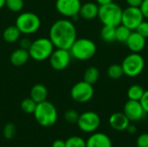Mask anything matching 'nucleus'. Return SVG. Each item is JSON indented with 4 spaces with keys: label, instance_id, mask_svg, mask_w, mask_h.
Instances as JSON below:
<instances>
[{
    "label": "nucleus",
    "instance_id": "obj_40",
    "mask_svg": "<svg viewBox=\"0 0 148 147\" xmlns=\"http://www.w3.org/2000/svg\"><path fill=\"white\" fill-rule=\"evenodd\" d=\"M3 6H5V0H0V10H1Z\"/></svg>",
    "mask_w": 148,
    "mask_h": 147
},
{
    "label": "nucleus",
    "instance_id": "obj_14",
    "mask_svg": "<svg viewBox=\"0 0 148 147\" xmlns=\"http://www.w3.org/2000/svg\"><path fill=\"white\" fill-rule=\"evenodd\" d=\"M125 43L133 53H140L146 47L147 38L139 34L136 30H134L131 32L129 37Z\"/></svg>",
    "mask_w": 148,
    "mask_h": 147
},
{
    "label": "nucleus",
    "instance_id": "obj_3",
    "mask_svg": "<svg viewBox=\"0 0 148 147\" xmlns=\"http://www.w3.org/2000/svg\"><path fill=\"white\" fill-rule=\"evenodd\" d=\"M122 11L121 7L113 2L106 5L99 6L98 17L103 25L117 27L121 23Z\"/></svg>",
    "mask_w": 148,
    "mask_h": 147
},
{
    "label": "nucleus",
    "instance_id": "obj_27",
    "mask_svg": "<svg viewBox=\"0 0 148 147\" xmlns=\"http://www.w3.org/2000/svg\"><path fill=\"white\" fill-rule=\"evenodd\" d=\"M65 147H86V141L79 136H72L65 141Z\"/></svg>",
    "mask_w": 148,
    "mask_h": 147
},
{
    "label": "nucleus",
    "instance_id": "obj_34",
    "mask_svg": "<svg viewBox=\"0 0 148 147\" xmlns=\"http://www.w3.org/2000/svg\"><path fill=\"white\" fill-rule=\"evenodd\" d=\"M144 111L146 112V113H148V89L145 90V93L142 96V98L140 101Z\"/></svg>",
    "mask_w": 148,
    "mask_h": 147
},
{
    "label": "nucleus",
    "instance_id": "obj_22",
    "mask_svg": "<svg viewBox=\"0 0 148 147\" xmlns=\"http://www.w3.org/2000/svg\"><path fill=\"white\" fill-rule=\"evenodd\" d=\"M100 77V71L97 68L95 67H89L88 68L83 75V81L86 82L94 85Z\"/></svg>",
    "mask_w": 148,
    "mask_h": 147
},
{
    "label": "nucleus",
    "instance_id": "obj_13",
    "mask_svg": "<svg viewBox=\"0 0 148 147\" xmlns=\"http://www.w3.org/2000/svg\"><path fill=\"white\" fill-rule=\"evenodd\" d=\"M123 113L127 117V119L133 122L140 120L145 117L146 114V112L144 111L140 102L139 101L132 100H128L126 102Z\"/></svg>",
    "mask_w": 148,
    "mask_h": 147
},
{
    "label": "nucleus",
    "instance_id": "obj_29",
    "mask_svg": "<svg viewBox=\"0 0 148 147\" xmlns=\"http://www.w3.org/2000/svg\"><path fill=\"white\" fill-rule=\"evenodd\" d=\"M79 116H80V114L75 110H73V109L67 110L65 112V113H64L65 120L68 123H70V124H76L77 121H78Z\"/></svg>",
    "mask_w": 148,
    "mask_h": 147
},
{
    "label": "nucleus",
    "instance_id": "obj_31",
    "mask_svg": "<svg viewBox=\"0 0 148 147\" xmlns=\"http://www.w3.org/2000/svg\"><path fill=\"white\" fill-rule=\"evenodd\" d=\"M139 34H140L141 36H143L145 38L148 37V21H142L139 26L137 27V29H135Z\"/></svg>",
    "mask_w": 148,
    "mask_h": 147
},
{
    "label": "nucleus",
    "instance_id": "obj_6",
    "mask_svg": "<svg viewBox=\"0 0 148 147\" xmlns=\"http://www.w3.org/2000/svg\"><path fill=\"white\" fill-rule=\"evenodd\" d=\"M15 25L18 28L21 34L30 35L39 29L41 20L33 12H23L16 17Z\"/></svg>",
    "mask_w": 148,
    "mask_h": 147
},
{
    "label": "nucleus",
    "instance_id": "obj_19",
    "mask_svg": "<svg viewBox=\"0 0 148 147\" xmlns=\"http://www.w3.org/2000/svg\"><path fill=\"white\" fill-rule=\"evenodd\" d=\"M47 97H48V89L43 84L38 83L32 87L30 90V98L36 104L46 101Z\"/></svg>",
    "mask_w": 148,
    "mask_h": 147
},
{
    "label": "nucleus",
    "instance_id": "obj_8",
    "mask_svg": "<svg viewBox=\"0 0 148 147\" xmlns=\"http://www.w3.org/2000/svg\"><path fill=\"white\" fill-rule=\"evenodd\" d=\"M77 126L82 132L91 133H95L101 125V118L98 113L93 111H87L80 114Z\"/></svg>",
    "mask_w": 148,
    "mask_h": 147
},
{
    "label": "nucleus",
    "instance_id": "obj_16",
    "mask_svg": "<svg viewBox=\"0 0 148 147\" xmlns=\"http://www.w3.org/2000/svg\"><path fill=\"white\" fill-rule=\"evenodd\" d=\"M130 124V120L125 115L124 113H114L109 118V125L110 126L119 132L126 131L128 125Z\"/></svg>",
    "mask_w": 148,
    "mask_h": 147
},
{
    "label": "nucleus",
    "instance_id": "obj_10",
    "mask_svg": "<svg viewBox=\"0 0 148 147\" xmlns=\"http://www.w3.org/2000/svg\"><path fill=\"white\" fill-rule=\"evenodd\" d=\"M144 16L140 7L128 6L122 11L121 24L127 27L130 30L134 31L137 29L139 24L144 21Z\"/></svg>",
    "mask_w": 148,
    "mask_h": 147
},
{
    "label": "nucleus",
    "instance_id": "obj_38",
    "mask_svg": "<svg viewBox=\"0 0 148 147\" xmlns=\"http://www.w3.org/2000/svg\"><path fill=\"white\" fill-rule=\"evenodd\" d=\"M126 131H127L128 133H130V134H134V133H136L137 128H136V126H135L134 125L129 124V125H128V126H127V128L126 129Z\"/></svg>",
    "mask_w": 148,
    "mask_h": 147
},
{
    "label": "nucleus",
    "instance_id": "obj_30",
    "mask_svg": "<svg viewBox=\"0 0 148 147\" xmlns=\"http://www.w3.org/2000/svg\"><path fill=\"white\" fill-rule=\"evenodd\" d=\"M16 133V126L13 123H8L4 126L3 128V136L7 139H11L15 137Z\"/></svg>",
    "mask_w": 148,
    "mask_h": 147
},
{
    "label": "nucleus",
    "instance_id": "obj_25",
    "mask_svg": "<svg viewBox=\"0 0 148 147\" xmlns=\"http://www.w3.org/2000/svg\"><path fill=\"white\" fill-rule=\"evenodd\" d=\"M124 75L121 65L120 64H113L108 68V75L109 78L113 80H118L122 77Z\"/></svg>",
    "mask_w": 148,
    "mask_h": 147
},
{
    "label": "nucleus",
    "instance_id": "obj_1",
    "mask_svg": "<svg viewBox=\"0 0 148 147\" xmlns=\"http://www.w3.org/2000/svg\"><path fill=\"white\" fill-rule=\"evenodd\" d=\"M77 32L74 23L68 19L56 21L49 29V38L56 49H69L75 42Z\"/></svg>",
    "mask_w": 148,
    "mask_h": 147
},
{
    "label": "nucleus",
    "instance_id": "obj_15",
    "mask_svg": "<svg viewBox=\"0 0 148 147\" xmlns=\"http://www.w3.org/2000/svg\"><path fill=\"white\" fill-rule=\"evenodd\" d=\"M86 147H112V141L103 133H94L87 139Z\"/></svg>",
    "mask_w": 148,
    "mask_h": 147
},
{
    "label": "nucleus",
    "instance_id": "obj_5",
    "mask_svg": "<svg viewBox=\"0 0 148 147\" xmlns=\"http://www.w3.org/2000/svg\"><path fill=\"white\" fill-rule=\"evenodd\" d=\"M54 48L55 46L49 37H41L32 42L28 51L31 59L42 62L49 58L54 51Z\"/></svg>",
    "mask_w": 148,
    "mask_h": 147
},
{
    "label": "nucleus",
    "instance_id": "obj_33",
    "mask_svg": "<svg viewBox=\"0 0 148 147\" xmlns=\"http://www.w3.org/2000/svg\"><path fill=\"white\" fill-rule=\"evenodd\" d=\"M31 43H32V41L27 37H23V38H21L19 40V46L21 49H25V50H29L30 46H31Z\"/></svg>",
    "mask_w": 148,
    "mask_h": 147
},
{
    "label": "nucleus",
    "instance_id": "obj_17",
    "mask_svg": "<svg viewBox=\"0 0 148 147\" xmlns=\"http://www.w3.org/2000/svg\"><path fill=\"white\" fill-rule=\"evenodd\" d=\"M98 12H99V5L92 2H88L84 4H82L79 11V16L83 19L92 20L98 16Z\"/></svg>",
    "mask_w": 148,
    "mask_h": 147
},
{
    "label": "nucleus",
    "instance_id": "obj_18",
    "mask_svg": "<svg viewBox=\"0 0 148 147\" xmlns=\"http://www.w3.org/2000/svg\"><path fill=\"white\" fill-rule=\"evenodd\" d=\"M29 54L28 50L23 49L21 48L14 50L10 55V63L16 67H21L24 65L29 59Z\"/></svg>",
    "mask_w": 148,
    "mask_h": 147
},
{
    "label": "nucleus",
    "instance_id": "obj_21",
    "mask_svg": "<svg viewBox=\"0 0 148 147\" xmlns=\"http://www.w3.org/2000/svg\"><path fill=\"white\" fill-rule=\"evenodd\" d=\"M144 93H145V89L142 86L139 84H134L127 90V98L128 100L140 101Z\"/></svg>",
    "mask_w": 148,
    "mask_h": 147
},
{
    "label": "nucleus",
    "instance_id": "obj_11",
    "mask_svg": "<svg viewBox=\"0 0 148 147\" xmlns=\"http://www.w3.org/2000/svg\"><path fill=\"white\" fill-rule=\"evenodd\" d=\"M71 54L69 49H56L49 56V63L53 69L56 71L64 70L71 61Z\"/></svg>",
    "mask_w": 148,
    "mask_h": 147
},
{
    "label": "nucleus",
    "instance_id": "obj_36",
    "mask_svg": "<svg viewBox=\"0 0 148 147\" xmlns=\"http://www.w3.org/2000/svg\"><path fill=\"white\" fill-rule=\"evenodd\" d=\"M128 6L131 7H140L143 2V0H126Z\"/></svg>",
    "mask_w": 148,
    "mask_h": 147
},
{
    "label": "nucleus",
    "instance_id": "obj_20",
    "mask_svg": "<svg viewBox=\"0 0 148 147\" xmlns=\"http://www.w3.org/2000/svg\"><path fill=\"white\" fill-rule=\"evenodd\" d=\"M21 32L16 25H10L4 29L3 38L8 43H14L20 39Z\"/></svg>",
    "mask_w": 148,
    "mask_h": 147
},
{
    "label": "nucleus",
    "instance_id": "obj_23",
    "mask_svg": "<svg viewBox=\"0 0 148 147\" xmlns=\"http://www.w3.org/2000/svg\"><path fill=\"white\" fill-rule=\"evenodd\" d=\"M132 30L121 23L120 25L115 27V41L119 42H126Z\"/></svg>",
    "mask_w": 148,
    "mask_h": 147
},
{
    "label": "nucleus",
    "instance_id": "obj_9",
    "mask_svg": "<svg viewBox=\"0 0 148 147\" xmlns=\"http://www.w3.org/2000/svg\"><path fill=\"white\" fill-rule=\"evenodd\" d=\"M93 85L86 82L85 81L75 83L70 91L71 98L78 103H86L89 101L94 96Z\"/></svg>",
    "mask_w": 148,
    "mask_h": 147
},
{
    "label": "nucleus",
    "instance_id": "obj_12",
    "mask_svg": "<svg viewBox=\"0 0 148 147\" xmlns=\"http://www.w3.org/2000/svg\"><path fill=\"white\" fill-rule=\"evenodd\" d=\"M82 6L80 0H56V10L65 17H73L79 15V11Z\"/></svg>",
    "mask_w": 148,
    "mask_h": 147
},
{
    "label": "nucleus",
    "instance_id": "obj_39",
    "mask_svg": "<svg viewBox=\"0 0 148 147\" xmlns=\"http://www.w3.org/2000/svg\"><path fill=\"white\" fill-rule=\"evenodd\" d=\"M114 0H96V3L99 6H102V5H106L108 3H113Z\"/></svg>",
    "mask_w": 148,
    "mask_h": 147
},
{
    "label": "nucleus",
    "instance_id": "obj_24",
    "mask_svg": "<svg viewBox=\"0 0 148 147\" xmlns=\"http://www.w3.org/2000/svg\"><path fill=\"white\" fill-rule=\"evenodd\" d=\"M101 37L105 42H113L115 41V27L103 25L101 29Z\"/></svg>",
    "mask_w": 148,
    "mask_h": 147
},
{
    "label": "nucleus",
    "instance_id": "obj_32",
    "mask_svg": "<svg viewBox=\"0 0 148 147\" xmlns=\"http://www.w3.org/2000/svg\"><path fill=\"white\" fill-rule=\"evenodd\" d=\"M137 147H148V133L140 134L136 141Z\"/></svg>",
    "mask_w": 148,
    "mask_h": 147
},
{
    "label": "nucleus",
    "instance_id": "obj_7",
    "mask_svg": "<svg viewBox=\"0 0 148 147\" xmlns=\"http://www.w3.org/2000/svg\"><path fill=\"white\" fill-rule=\"evenodd\" d=\"M121 67L124 75L128 77H136L144 70L145 60L140 53L132 52L124 58Z\"/></svg>",
    "mask_w": 148,
    "mask_h": 147
},
{
    "label": "nucleus",
    "instance_id": "obj_4",
    "mask_svg": "<svg viewBox=\"0 0 148 147\" xmlns=\"http://www.w3.org/2000/svg\"><path fill=\"white\" fill-rule=\"evenodd\" d=\"M95 43L88 38L76 39L69 49L71 56L79 61H87L95 56L96 53Z\"/></svg>",
    "mask_w": 148,
    "mask_h": 147
},
{
    "label": "nucleus",
    "instance_id": "obj_26",
    "mask_svg": "<svg viewBox=\"0 0 148 147\" xmlns=\"http://www.w3.org/2000/svg\"><path fill=\"white\" fill-rule=\"evenodd\" d=\"M5 6L12 12H20L24 6L23 0H5Z\"/></svg>",
    "mask_w": 148,
    "mask_h": 147
},
{
    "label": "nucleus",
    "instance_id": "obj_35",
    "mask_svg": "<svg viewBox=\"0 0 148 147\" xmlns=\"http://www.w3.org/2000/svg\"><path fill=\"white\" fill-rule=\"evenodd\" d=\"M140 9L141 10L144 17L148 19V0H143L141 5L140 6Z\"/></svg>",
    "mask_w": 148,
    "mask_h": 147
},
{
    "label": "nucleus",
    "instance_id": "obj_28",
    "mask_svg": "<svg viewBox=\"0 0 148 147\" xmlns=\"http://www.w3.org/2000/svg\"><path fill=\"white\" fill-rule=\"evenodd\" d=\"M36 105L37 104L31 98H26L21 102V108L26 113H33Z\"/></svg>",
    "mask_w": 148,
    "mask_h": 147
},
{
    "label": "nucleus",
    "instance_id": "obj_2",
    "mask_svg": "<svg viewBox=\"0 0 148 147\" xmlns=\"http://www.w3.org/2000/svg\"><path fill=\"white\" fill-rule=\"evenodd\" d=\"M33 114L36 122L44 127L53 126L56 122L58 116L56 107L48 101L37 103Z\"/></svg>",
    "mask_w": 148,
    "mask_h": 147
},
{
    "label": "nucleus",
    "instance_id": "obj_37",
    "mask_svg": "<svg viewBox=\"0 0 148 147\" xmlns=\"http://www.w3.org/2000/svg\"><path fill=\"white\" fill-rule=\"evenodd\" d=\"M51 147H65V141L62 139H56L53 142Z\"/></svg>",
    "mask_w": 148,
    "mask_h": 147
}]
</instances>
